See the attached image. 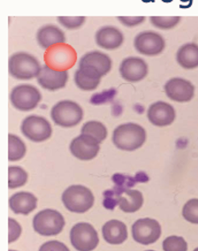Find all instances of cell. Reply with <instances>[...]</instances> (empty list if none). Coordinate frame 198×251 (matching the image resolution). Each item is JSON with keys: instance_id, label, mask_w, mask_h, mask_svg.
<instances>
[{"instance_id": "cell-1", "label": "cell", "mask_w": 198, "mask_h": 251, "mask_svg": "<svg viewBox=\"0 0 198 251\" xmlns=\"http://www.w3.org/2000/svg\"><path fill=\"white\" fill-rule=\"evenodd\" d=\"M146 139L144 128L139 125L127 123L118 126L114 131L112 140L118 149L132 151L141 147Z\"/></svg>"}, {"instance_id": "cell-2", "label": "cell", "mask_w": 198, "mask_h": 251, "mask_svg": "<svg viewBox=\"0 0 198 251\" xmlns=\"http://www.w3.org/2000/svg\"><path fill=\"white\" fill-rule=\"evenodd\" d=\"M77 53L70 45L59 43L47 49L44 54V60L47 66L57 71H67L75 64Z\"/></svg>"}, {"instance_id": "cell-3", "label": "cell", "mask_w": 198, "mask_h": 251, "mask_svg": "<svg viewBox=\"0 0 198 251\" xmlns=\"http://www.w3.org/2000/svg\"><path fill=\"white\" fill-rule=\"evenodd\" d=\"M41 69L36 58L25 52L13 54L8 60L9 73L18 79L27 80L37 76Z\"/></svg>"}, {"instance_id": "cell-4", "label": "cell", "mask_w": 198, "mask_h": 251, "mask_svg": "<svg viewBox=\"0 0 198 251\" xmlns=\"http://www.w3.org/2000/svg\"><path fill=\"white\" fill-rule=\"evenodd\" d=\"M62 201L69 211L82 213L92 207L94 197L87 187L81 185H73L64 191Z\"/></svg>"}, {"instance_id": "cell-5", "label": "cell", "mask_w": 198, "mask_h": 251, "mask_svg": "<svg viewBox=\"0 0 198 251\" xmlns=\"http://www.w3.org/2000/svg\"><path fill=\"white\" fill-rule=\"evenodd\" d=\"M50 115L56 125L69 127L76 125L81 121L83 112L76 102L64 100L59 101L52 107Z\"/></svg>"}, {"instance_id": "cell-6", "label": "cell", "mask_w": 198, "mask_h": 251, "mask_svg": "<svg viewBox=\"0 0 198 251\" xmlns=\"http://www.w3.org/2000/svg\"><path fill=\"white\" fill-rule=\"evenodd\" d=\"M65 222L63 216L55 210L46 209L39 212L33 220L34 229L44 236L55 235L63 229Z\"/></svg>"}, {"instance_id": "cell-7", "label": "cell", "mask_w": 198, "mask_h": 251, "mask_svg": "<svg viewBox=\"0 0 198 251\" xmlns=\"http://www.w3.org/2000/svg\"><path fill=\"white\" fill-rule=\"evenodd\" d=\"M70 240L78 251H91L99 242L97 232L87 223H79L74 226L70 231Z\"/></svg>"}, {"instance_id": "cell-8", "label": "cell", "mask_w": 198, "mask_h": 251, "mask_svg": "<svg viewBox=\"0 0 198 251\" xmlns=\"http://www.w3.org/2000/svg\"><path fill=\"white\" fill-rule=\"evenodd\" d=\"M10 99L16 108L26 111L36 107L41 99V95L35 87L29 84H22L12 89Z\"/></svg>"}, {"instance_id": "cell-9", "label": "cell", "mask_w": 198, "mask_h": 251, "mask_svg": "<svg viewBox=\"0 0 198 251\" xmlns=\"http://www.w3.org/2000/svg\"><path fill=\"white\" fill-rule=\"evenodd\" d=\"M132 233L136 242L148 245L155 243L159 238L161 227L154 219L149 218L139 219L133 224Z\"/></svg>"}, {"instance_id": "cell-10", "label": "cell", "mask_w": 198, "mask_h": 251, "mask_svg": "<svg viewBox=\"0 0 198 251\" xmlns=\"http://www.w3.org/2000/svg\"><path fill=\"white\" fill-rule=\"evenodd\" d=\"M21 130L27 138L36 142L48 139L52 133L49 122L43 117L35 115L28 116L24 120Z\"/></svg>"}, {"instance_id": "cell-11", "label": "cell", "mask_w": 198, "mask_h": 251, "mask_svg": "<svg viewBox=\"0 0 198 251\" xmlns=\"http://www.w3.org/2000/svg\"><path fill=\"white\" fill-rule=\"evenodd\" d=\"M134 44L138 52L148 56L159 54L165 46V41L161 35L150 31L138 34L135 38Z\"/></svg>"}, {"instance_id": "cell-12", "label": "cell", "mask_w": 198, "mask_h": 251, "mask_svg": "<svg viewBox=\"0 0 198 251\" xmlns=\"http://www.w3.org/2000/svg\"><path fill=\"white\" fill-rule=\"evenodd\" d=\"M70 150L72 154L77 158L89 160L96 156L99 150V146L92 137L81 134L72 141Z\"/></svg>"}, {"instance_id": "cell-13", "label": "cell", "mask_w": 198, "mask_h": 251, "mask_svg": "<svg viewBox=\"0 0 198 251\" xmlns=\"http://www.w3.org/2000/svg\"><path fill=\"white\" fill-rule=\"evenodd\" d=\"M164 89L170 99L180 102L190 100L195 92V87L189 81L179 77L169 80L165 84Z\"/></svg>"}, {"instance_id": "cell-14", "label": "cell", "mask_w": 198, "mask_h": 251, "mask_svg": "<svg viewBox=\"0 0 198 251\" xmlns=\"http://www.w3.org/2000/svg\"><path fill=\"white\" fill-rule=\"evenodd\" d=\"M112 190L117 204H119L120 208L124 212H135L143 204L142 194L137 190L117 187Z\"/></svg>"}, {"instance_id": "cell-15", "label": "cell", "mask_w": 198, "mask_h": 251, "mask_svg": "<svg viewBox=\"0 0 198 251\" xmlns=\"http://www.w3.org/2000/svg\"><path fill=\"white\" fill-rule=\"evenodd\" d=\"M120 72L122 77L129 82H137L148 74V67L146 62L138 57H129L121 63Z\"/></svg>"}, {"instance_id": "cell-16", "label": "cell", "mask_w": 198, "mask_h": 251, "mask_svg": "<svg viewBox=\"0 0 198 251\" xmlns=\"http://www.w3.org/2000/svg\"><path fill=\"white\" fill-rule=\"evenodd\" d=\"M37 77L38 82L41 87L50 91H54L65 86L68 78V73L67 71H55L45 65L41 67Z\"/></svg>"}, {"instance_id": "cell-17", "label": "cell", "mask_w": 198, "mask_h": 251, "mask_svg": "<svg viewBox=\"0 0 198 251\" xmlns=\"http://www.w3.org/2000/svg\"><path fill=\"white\" fill-rule=\"evenodd\" d=\"M149 121L154 125L164 126L171 124L175 118L173 107L170 104L159 101L152 104L148 110Z\"/></svg>"}, {"instance_id": "cell-18", "label": "cell", "mask_w": 198, "mask_h": 251, "mask_svg": "<svg viewBox=\"0 0 198 251\" xmlns=\"http://www.w3.org/2000/svg\"><path fill=\"white\" fill-rule=\"evenodd\" d=\"M101 76L95 68L88 66H79L74 75L76 86L84 91L95 89L99 84Z\"/></svg>"}, {"instance_id": "cell-19", "label": "cell", "mask_w": 198, "mask_h": 251, "mask_svg": "<svg viewBox=\"0 0 198 251\" xmlns=\"http://www.w3.org/2000/svg\"><path fill=\"white\" fill-rule=\"evenodd\" d=\"M96 41L100 47L107 50H113L121 46L124 41V36L117 28L105 26L97 31Z\"/></svg>"}, {"instance_id": "cell-20", "label": "cell", "mask_w": 198, "mask_h": 251, "mask_svg": "<svg viewBox=\"0 0 198 251\" xmlns=\"http://www.w3.org/2000/svg\"><path fill=\"white\" fill-rule=\"evenodd\" d=\"M81 66L95 68L102 76L111 70L112 61L107 54L99 51H93L86 53L80 58L79 66Z\"/></svg>"}, {"instance_id": "cell-21", "label": "cell", "mask_w": 198, "mask_h": 251, "mask_svg": "<svg viewBox=\"0 0 198 251\" xmlns=\"http://www.w3.org/2000/svg\"><path fill=\"white\" fill-rule=\"evenodd\" d=\"M102 232L104 239L111 244H122L127 238L126 225L117 220L107 222L102 227Z\"/></svg>"}, {"instance_id": "cell-22", "label": "cell", "mask_w": 198, "mask_h": 251, "mask_svg": "<svg viewBox=\"0 0 198 251\" xmlns=\"http://www.w3.org/2000/svg\"><path fill=\"white\" fill-rule=\"evenodd\" d=\"M37 199L32 194L20 192L12 195L9 200V206L16 214L27 215L35 209Z\"/></svg>"}, {"instance_id": "cell-23", "label": "cell", "mask_w": 198, "mask_h": 251, "mask_svg": "<svg viewBox=\"0 0 198 251\" xmlns=\"http://www.w3.org/2000/svg\"><path fill=\"white\" fill-rule=\"evenodd\" d=\"M36 38L39 44L44 49L65 42V36L63 31L52 25H46L39 28Z\"/></svg>"}, {"instance_id": "cell-24", "label": "cell", "mask_w": 198, "mask_h": 251, "mask_svg": "<svg viewBox=\"0 0 198 251\" xmlns=\"http://www.w3.org/2000/svg\"><path fill=\"white\" fill-rule=\"evenodd\" d=\"M176 60L185 69H192L198 67V45L191 43L181 46L177 52Z\"/></svg>"}, {"instance_id": "cell-25", "label": "cell", "mask_w": 198, "mask_h": 251, "mask_svg": "<svg viewBox=\"0 0 198 251\" xmlns=\"http://www.w3.org/2000/svg\"><path fill=\"white\" fill-rule=\"evenodd\" d=\"M81 131V134L94 138L99 144L101 143L107 135L106 127L101 123L96 121L86 122L82 127Z\"/></svg>"}, {"instance_id": "cell-26", "label": "cell", "mask_w": 198, "mask_h": 251, "mask_svg": "<svg viewBox=\"0 0 198 251\" xmlns=\"http://www.w3.org/2000/svg\"><path fill=\"white\" fill-rule=\"evenodd\" d=\"M26 152L24 143L16 135L8 134V160L17 161L24 157Z\"/></svg>"}, {"instance_id": "cell-27", "label": "cell", "mask_w": 198, "mask_h": 251, "mask_svg": "<svg viewBox=\"0 0 198 251\" xmlns=\"http://www.w3.org/2000/svg\"><path fill=\"white\" fill-rule=\"evenodd\" d=\"M26 172L21 167L10 166L8 168V187L15 188L24 185L27 179Z\"/></svg>"}, {"instance_id": "cell-28", "label": "cell", "mask_w": 198, "mask_h": 251, "mask_svg": "<svg viewBox=\"0 0 198 251\" xmlns=\"http://www.w3.org/2000/svg\"><path fill=\"white\" fill-rule=\"evenodd\" d=\"M164 251H187V243L181 236L173 235L167 237L163 242Z\"/></svg>"}, {"instance_id": "cell-29", "label": "cell", "mask_w": 198, "mask_h": 251, "mask_svg": "<svg viewBox=\"0 0 198 251\" xmlns=\"http://www.w3.org/2000/svg\"><path fill=\"white\" fill-rule=\"evenodd\" d=\"M182 215L187 221L198 224V199H191L184 204Z\"/></svg>"}, {"instance_id": "cell-30", "label": "cell", "mask_w": 198, "mask_h": 251, "mask_svg": "<svg viewBox=\"0 0 198 251\" xmlns=\"http://www.w3.org/2000/svg\"><path fill=\"white\" fill-rule=\"evenodd\" d=\"M180 17H150L151 23L156 27L163 29H170L180 21Z\"/></svg>"}, {"instance_id": "cell-31", "label": "cell", "mask_w": 198, "mask_h": 251, "mask_svg": "<svg viewBox=\"0 0 198 251\" xmlns=\"http://www.w3.org/2000/svg\"><path fill=\"white\" fill-rule=\"evenodd\" d=\"M58 22L68 29H74L80 26L84 22L85 17H57Z\"/></svg>"}, {"instance_id": "cell-32", "label": "cell", "mask_w": 198, "mask_h": 251, "mask_svg": "<svg viewBox=\"0 0 198 251\" xmlns=\"http://www.w3.org/2000/svg\"><path fill=\"white\" fill-rule=\"evenodd\" d=\"M39 251H70L63 243L56 240L50 241L44 243Z\"/></svg>"}, {"instance_id": "cell-33", "label": "cell", "mask_w": 198, "mask_h": 251, "mask_svg": "<svg viewBox=\"0 0 198 251\" xmlns=\"http://www.w3.org/2000/svg\"><path fill=\"white\" fill-rule=\"evenodd\" d=\"M8 243L15 241L20 236L22 228L20 225L14 219L8 218Z\"/></svg>"}, {"instance_id": "cell-34", "label": "cell", "mask_w": 198, "mask_h": 251, "mask_svg": "<svg viewBox=\"0 0 198 251\" xmlns=\"http://www.w3.org/2000/svg\"><path fill=\"white\" fill-rule=\"evenodd\" d=\"M119 21L127 26H133L142 23L145 19V17H118Z\"/></svg>"}, {"instance_id": "cell-35", "label": "cell", "mask_w": 198, "mask_h": 251, "mask_svg": "<svg viewBox=\"0 0 198 251\" xmlns=\"http://www.w3.org/2000/svg\"><path fill=\"white\" fill-rule=\"evenodd\" d=\"M194 251H198V248H197L196 249H195Z\"/></svg>"}, {"instance_id": "cell-36", "label": "cell", "mask_w": 198, "mask_h": 251, "mask_svg": "<svg viewBox=\"0 0 198 251\" xmlns=\"http://www.w3.org/2000/svg\"><path fill=\"white\" fill-rule=\"evenodd\" d=\"M154 251L153 250H148V251Z\"/></svg>"}, {"instance_id": "cell-37", "label": "cell", "mask_w": 198, "mask_h": 251, "mask_svg": "<svg viewBox=\"0 0 198 251\" xmlns=\"http://www.w3.org/2000/svg\"><path fill=\"white\" fill-rule=\"evenodd\" d=\"M8 251H13V250H9Z\"/></svg>"}]
</instances>
